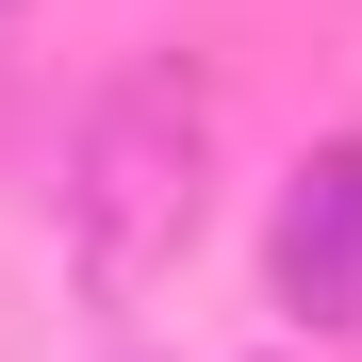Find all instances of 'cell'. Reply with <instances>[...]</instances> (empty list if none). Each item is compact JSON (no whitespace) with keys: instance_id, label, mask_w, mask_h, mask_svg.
Returning <instances> with one entry per match:
<instances>
[{"instance_id":"1","label":"cell","mask_w":362,"mask_h":362,"mask_svg":"<svg viewBox=\"0 0 362 362\" xmlns=\"http://www.w3.org/2000/svg\"><path fill=\"white\" fill-rule=\"evenodd\" d=\"M198 214H214V83L181 66V49H148V66H115L83 99V132H66V280L99 313H132V296L198 247Z\"/></svg>"},{"instance_id":"2","label":"cell","mask_w":362,"mask_h":362,"mask_svg":"<svg viewBox=\"0 0 362 362\" xmlns=\"http://www.w3.org/2000/svg\"><path fill=\"white\" fill-rule=\"evenodd\" d=\"M264 280H280V313H362V132H329L313 165L280 181V230H264Z\"/></svg>"}]
</instances>
